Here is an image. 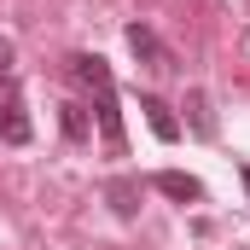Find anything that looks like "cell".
Listing matches in <instances>:
<instances>
[{"label": "cell", "mask_w": 250, "mask_h": 250, "mask_svg": "<svg viewBox=\"0 0 250 250\" xmlns=\"http://www.w3.org/2000/svg\"><path fill=\"white\" fill-rule=\"evenodd\" d=\"M93 117H99V140H105V151H117L123 157V111H117V87H105L99 93V105H93Z\"/></svg>", "instance_id": "3957f363"}, {"label": "cell", "mask_w": 250, "mask_h": 250, "mask_svg": "<svg viewBox=\"0 0 250 250\" xmlns=\"http://www.w3.org/2000/svg\"><path fill=\"white\" fill-rule=\"evenodd\" d=\"M157 192L175 198V204H198V198H204V187H198L192 175H181V169H163V175H157Z\"/></svg>", "instance_id": "5b68a950"}, {"label": "cell", "mask_w": 250, "mask_h": 250, "mask_svg": "<svg viewBox=\"0 0 250 250\" xmlns=\"http://www.w3.org/2000/svg\"><path fill=\"white\" fill-rule=\"evenodd\" d=\"M105 198H111V209H117L123 221L140 209V187H134V181H111V187H105Z\"/></svg>", "instance_id": "ba28073f"}, {"label": "cell", "mask_w": 250, "mask_h": 250, "mask_svg": "<svg viewBox=\"0 0 250 250\" xmlns=\"http://www.w3.org/2000/svg\"><path fill=\"white\" fill-rule=\"evenodd\" d=\"M64 134H70V140H87V117H82V105H64Z\"/></svg>", "instance_id": "9c48e42d"}, {"label": "cell", "mask_w": 250, "mask_h": 250, "mask_svg": "<svg viewBox=\"0 0 250 250\" xmlns=\"http://www.w3.org/2000/svg\"><path fill=\"white\" fill-rule=\"evenodd\" d=\"M70 76H76L82 87H93V93L111 87V64L99 59V53H76V59H70Z\"/></svg>", "instance_id": "277c9868"}, {"label": "cell", "mask_w": 250, "mask_h": 250, "mask_svg": "<svg viewBox=\"0 0 250 250\" xmlns=\"http://www.w3.org/2000/svg\"><path fill=\"white\" fill-rule=\"evenodd\" d=\"M128 47H134V59L146 64V70H175V53H169L146 23H128Z\"/></svg>", "instance_id": "7a4b0ae2"}, {"label": "cell", "mask_w": 250, "mask_h": 250, "mask_svg": "<svg viewBox=\"0 0 250 250\" xmlns=\"http://www.w3.org/2000/svg\"><path fill=\"white\" fill-rule=\"evenodd\" d=\"M187 123H192V134H198V140H209V134H215V117H209V93H204V87H192V93H187Z\"/></svg>", "instance_id": "8992f818"}, {"label": "cell", "mask_w": 250, "mask_h": 250, "mask_svg": "<svg viewBox=\"0 0 250 250\" xmlns=\"http://www.w3.org/2000/svg\"><path fill=\"white\" fill-rule=\"evenodd\" d=\"M6 70H12V41L0 35V76H6Z\"/></svg>", "instance_id": "30bf717a"}, {"label": "cell", "mask_w": 250, "mask_h": 250, "mask_svg": "<svg viewBox=\"0 0 250 250\" xmlns=\"http://www.w3.org/2000/svg\"><path fill=\"white\" fill-rule=\"evenodd\" d=\"M140 111H146V123H151V134H157V140H175V134H181L175 111H169L163 99H140Z\"/></svg>", "instance_id": "52a82bcc"}, {"label": "cell", "mask_w": 250, "mask_h": 250, "mask_svg": "<svg viewBox=\"0 0 250 250\" xmlns=\"http://www.w3.org/2000/svg\"><path fill=\"white\" fill-rule=\"evenodd\" d=\"M0 140L6 146H23L29 140V111H23V87L12 76H0Z\"/></svg>", "instance_id": "6da1fadb"}]
</instances>
